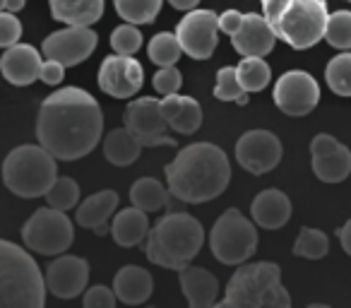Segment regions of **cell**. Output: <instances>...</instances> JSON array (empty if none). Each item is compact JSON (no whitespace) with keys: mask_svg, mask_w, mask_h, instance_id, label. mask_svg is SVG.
<instances>
[{"mask_svg":"<svg viewBox=\"0 0 351 308\" xmlns=\"http://www.w3.org/2000/svg\"><path fill=\"white\" fill-rule=\"evenodd\" d=\"M104 135V113L99 102L80 87H63L41 102L36 118V140L58 162L87 157Z\"/></svg>","mask_w":351,"mask_h":308,"instance_id":"cell-1","label":"cell"},{"mask_svg":"<svg viewBox=\"0 0 351 308\" xmlns=\"http://www.w3.org/2000/svg\"><path fill=\"white\" fill-rule=\"evenodd\" d=\"M171 198L188 205L215 200L229 188L231 164L224 150L212 142H195L183 147L164 169Z\"/></svg>","mask_w":351,"mask_h":308,"instance_id":"cell-2","label":"cell"},{"mask_svg":"<svg viewBox=\"0 0 351 308\" xmlns=\"http://www.w3.org/2000/svg\"><path fill=\"white\" fill-rule=\"evenodd\" d=\"M205 244V229L188 212H171L161 217L147 234L145 255L152 265L181 272L200 253Z\"/></svg>","mask_w":351,"mask_h":308,"instance_id":"cell-3","label":"cell"},{"mask_svg":"<svg viewBox=\"0 0 351 308\" xmlns=\"http://www.w3.org/2000/svg\"><path fill=\"white\" fill-rule=\"evenodd\" d=\"M263 15L277 39L296 51H306L325 39L330 20L327 0H260Z\"/></svg>","mask_w":351,"mask_h":308,"instance_id":"cell-4","label":"cell"},{"mask_svg":"<svg viewBox=\"0 0 351 308\" xmlns=\"http://www.w3.org/2000/svg\"><path fill=\"white\" fill-rule=\"evenodd\" d=\"M46 292L36 260L17 244L0 239V308H44Z\"/></svg>","mask_w":351,"mask_h":308,"instance_id":"cell-5","label":"cell"},{"mask_svg":"<svg viewBox=\"0 0 351 308\" xmlns=\"http://www.w3.org/2000/svg\"><path fill=\"white\" fill-rule=\"evenodd\" d=\"M221 308H289L291 296L282 287V270L274 263L241 265L229 279Z\"/></svg>","mask_w":351,"mask_h":308,"instance_id":"cell-6","label":"cell"},{"mask_svg":"<svg viewBox=\"0 0 351 308\" xmlns=\"http://www.w3.org/2000/svg\"><path fill=\"white\" fill-rule=\"evenodd\" d=\"M58 159L41 145L15 147L3 162V181L20 198H41L58 178Z\"/></svg>","mask_w":351,"mask_h":308,"instance_id":"cell-7","label":"cell"},{"mask_svg":"<svg viewBox=\"0 0 351 308\" xmlns=\"http://www.w3.org/2000/svg\"><path fill=\"white\" fill-rule=\"evenodd\" d=\"M210 248L224 265H243L258 250V229L236 207H229L210 231Z\"/></svg>","mask_w":351,"mask_h":308,"instance_id":"cell-8","label":"cell"},{"mask_svg":"<svg viewBox=\"0 0 351 308\" xmlns=\"http://www.w3.org/2000/svg\"><path fill=\"white\" fill-rule=\"evenodd\" d=\"M73 239L75 231L70 217L51 205L36 210L22 229L25 246L41 255H63L73 246Z\"/></svg>","mask_w":351,"mask_h":308,"instance_id":"cell-9","label":"cell"},{"mask_svg":"<svg viewBox=\"0 0 351 308\" xmlns=\"http://www.w3.org/2000/svg\"><path fill=\"white\" fill-rule=\"evenodd\" d=\"M125 128L137 137L142 147H159V145H176V137L169 135V123L161 111V99L140 97L132 99L123 111Z\"/></svg>","mask_w":351,"mask_h":308,"instance_id":"cell-10","label":"cell"},{"mask_svg":"<svg viewBox=\"0 0 351 308\" xmlns=\"http://www.w3.org/2000/svg\"><path fill=\"white\" fill-rule=\"evenodd\" d=\"M317 102H320V87L306 70H289L274 84V104L287 116H308L317 106Z\"/></svg>","mask_w":351,"mask_h":308,"instance_id":"cell-11","label":"cell"},{"mask_svg":"<svg viewBox=\"0 0 351 308\" xmlns=\"http://www.w3.org/2000/svg\"><path fill=\"white\" fill-rule=\"evenodd\" d=\"M183 54L195 60H207L217 49L219 36V15L212 10H191L176 27Z\"/></svg>","mask_w":351,"mask_h":308,"instance_id":"cell-12","label":"cell"},{"mask_svg":"<svg viewBox=\"0 0 351 308\" xmlns=\"http://www.w3.org/2000/svg\"><path fill=\"white\" fill-rule=\"evenodd\" d=\"M99 44V36L92 27H65L60 32H53L46 36L41 44V54L51 60H58L65 68H75L82 60H87L94 54Z\"/></svg>","mask_w":351,"mask_h":308,"instance_id":"cell-13","label":"cell"},{"mask_svg":"<svg viewBox=\"0 0 351 308\" xmlns=\"http://www.w3.org/2000/svg\"><path fill=\"white\" fill-rule=\"evenodd\" d=\"M236 159L248 174L263 176L282 162V142L269 130H248L236 142Z\"/></svg>","mask_w":351,"mask_h":308,"instance_id":"cell-14","label":"cell"},{"mask_svg":"<svg viewBox=\"0 0 351 308\" xmlns=\"http://www.w3.org/2000/svg\"><path fill=\"white\" fill-rule=\"evenodd\" d=\"M145 70L132 56H108L99 68V87L113 99H130L142 89Z\"/></svg>","mask_w":351,"mask_h":308,"instance_id":"cell-15","label":"cell"},{"mask_svg":"<svg viewBox=\"0 0 351 308\" xmlns=\"http://www.w3.org/2000/svg\"><path fill=\"white\" fill-rule=\"evenodd\" d=\"M313 174L322 183H341L351 174V152L339 140H335L327 132L313 137L311 142Z\"/></svg>","mask_w":351,"mask_h":308,"instance_id":"cell-16","label":"cell"},{"mask_svg":"<svg viewBox=\"0 0 351 308\" xmlns=\"http://www.w3.org/2000/svg\"><path fill=\"white\" fill-rule=\"evenodd\" d=\"M46 289L56 298H75L87 289L89 265L77 255H60L46 268Z\"/></svg>","mask_w":351,"mask_h":308,"instance_id":"cell-17","label":"cell"},{"mask_svg":"<svg viewBox=\"0 0 351 308\" xmlns=\"http://www.w3.org/2000/svg\"><path fill=\"white\" fill-rule=\"evenodd\" d=\"M274 41H277V34L269 27V22L265 20V15H258V12L243 15L241 29L231 36L236 54H241L243 58H253V56L263 58L274 49Z\"/></svg>","mask_w":351,"mask_h":308,"instance_id":"cell-18","label":"cell"},{"mask_svg":"<svg viewBox=\"0 0 351 308\" xmlns=\"http://www.w3.org/2000/svg\"><path fill=\"white\" fill-rule=\"evenodd\" d=\"M41 56L34 46L29 44H20L5 49L3 58H0V73L15 87H27V84L36 82L41 75Z\"/></svg>","mask_w":351,"mask_h":308,"instance_id":"cell-19","label":"cell"},{"mask_svg":"<svg viewBox=\"0 0 351 308\" xmlns=\"http://www.w3.org/2000/svg\"><path fill=\"white\" fill-rule=\"evenodd\" d=\"M181 289L191 308H212L217 306L219 296V282L217 277L205 268H193L186 265L181 270Z\"/></svg>","mask_w":351,"mask_h":308,"instance_id":"cell-20","label":"cell"},{"mask_svg":"<svg viewBox=\"0 0 351 308\" xmlns=\"http://www.w3.org/2000/svg\"><path fill=\"white\" fill-rule=\"evenodd\" d=\"M113 292L125 306H140L154 292V279L140 265H125L113 277Z\"/></svg>","mask_w":351,"mask_h":308,"instance_id":"cell-21","label":"cell"},{"mask_svg":"<svg viewBox=\"0 0 351 308\" xmlns=\"http://www.w3.org/2000/svg\"><path fill=\"white\" fill-rule=\"evenodd\" d=\"M250 215L255 224L263 229H282L291 220V200L287 198V193L269 188V191L258 193V198L250 205Z\"/></svg>","mask_w":351,"mask_h":308,"instance_id":"cell-22","label":"cell"},{"mask_svg":"<svg viewBox=\"0 0 351 308\" xmlns=\"http://www.w3.org/2000/svg\"><path fill=\"white\" fill-rule=\"evenodd\" d=\"M161 111L171 130L181 135H193L202 126V106L193 97H181L178 92L169 94L161 99Z\"/></svg>","mask_w":351,"mask_h":308,"instance_id":"cell-23","label":"cell"},{"mask_svg":"<svg viewBox=\"0 0 351 308\" xmlns=\"http://www.w3.org/2000/svg\"><path fill=\"white\" fill-rule=\"evenodd\" d=\"M116 207H118L116 191L94 193L92 198H87V200L80 205L77 215H75V222H77L82 229H92L94 234L104 236V234H108L106 224L113 212H116Z\"/></svg>","mask_w":351,"mask_h":308,"instance_id":"cell-24","label":"cell"},{"mask_svg":"<svg viewBox=\"0 0 351 308\" xmlns=\"http://www.w3.org/2000/svg\"><path fill=\"white\" fill-rule=\"evenodd\" d=\"M108 234L123 248H132V246L142 244L147 239V234H149V212L140 210L135 205L128 207V210H121L113 217V224L108 229Z\"/></svg>","mask_w":351,"mask_h":308,"instance_id":"cell-25","label":"cell"},{"mask_svg":"<svg viewBox=\"0 0 351 308\" xmlns=\"http://www.w3.org/2000/svg\"><path fill=\"white\" fill-rule=\"evenodd\" d=\"M53 20L70 27H92L101 20L104 0H49Z\"/></svg>","mask_w":351,"mask_h":308,"instance_id":"cell-26","label":"cell"},{"mask_svg":"<svg viewBox=\"0 0 351 308\" xmlns=\"http://www.w3.org/2000/svg\"><path fill=\"white\" fill-rule=\"evenodd\" d=\"M142 152V145L137 142V137L132 135L128 128H118L111 130L104 140V157L113 164V167H130L132 162H137Z\"/></svg>","mask_w":351,"mask_h":308,"instance_id":"cell-27","label":"cell"},{"mask_svg":"<svg viewBox=\"0 0 351 308\" xmlns=\"http://www.w3.org/2000/svg\"><path fill=\"white\" fill-rule=\"evenodd\" d=\"M171 191L156 178H140L130 188V202L145 212H159L169 207Z\"/></svg>","mask_w":351,"mask_h":308,"instance_id":"cell-28","label":"cell"},{"mask_svg":"<svg viewBox=\"0 0 351 308\" xmlns=\"http://www.w3.org/2000/svg\"><path fill=\"white\" fill-rule=\"evenodd\" d=\"M164 0H113L118 17L130 25H149L159 15Z\"/></svg>","mask_w":351,"mask_h":308,"instance_id":"cell-29","label":"cell"},{"mask_svg":"<svg viewBox=\"0 0 351 308\" xmlns=\"http://www.w3.org/2000/svg\"><path fill=\"white\" fill-rule=\"evenodd\" d=\"M236 73H239L241 87H243L248 94L250 92H263V89L269 84V80H272V70H269V65L265 63L263 58H258V56L241 60L239 68H236Z\"/></svg>","mask_w":351,"mask_h":308,"instance_id":"cell-30","label":"cell"},{"mask_svg":"<svg viewBox=\"0 0 351 308\" xmlns=\"http://www.w3.org/2000/svg\"><path fill=\"white\" fill-rule=\"evenodd\" d=\"M147 54H149L152 63H156L159 68H166V65H176L178 58L183 56V46L178 41V36L171 34V32H161L147 46Z\"/></svg>","mask_w":351,"mask_h":308,"instance_id":"cell-31","label":"cell"},{"mask_svg":"<svg viewBox=\"0 0 351 308\" xmlns=\"http://www.w3.org/2000/svg\"><path fill=\"white\" fill-rule=\"evenodd\" d=\"M325 80H327V87H330L337 97H351V54L349 51L335 56V58L327 63Z\"/></svg>","mask_w":351,"mask_h":308,"instance_id":"cell-32","label":"cell"},{"mask_svg":"<svg viewBox=\"0 0 351 308\" xmlns=\"http://www.w3.org/2000/svg\"><path fill=\"white\" fill-rule=\"evenodd\" d=\"M327 250H330V239L325 236V231L311 229V226H303L296 244H293V253L298 258H308V260L325 258Z\"/></svg>","mask_w":351,"mask_h":308,"instance_id":"cell-33","label":"cell"},{"mask_svg":"<svg viewBox=\"0 0 351 308\" xmlns=\"http://www.w3.org/2000/svg\"><path fill=\"white\" fill-rule=\"evenodd\" d=\"M325 41L339 51L351 49V12L349 10L332 12L325 27Z\"/></svg>","mask_w":351,"mask_h":308,"instance_id":"cell-34","label":"cell"},{"mask_svg":"<svg viewBox=\"0 0 351 308\" xmlns=\"http://www.w3.org/2000/svg\"><path fill=\"white\" fill-rule=\"evenodd\" d=\"M46 200H49L51 207H56V210H73L75 205H77L80 200V186L73 181V178L68 176H58L53 181V186L49 188V193H46Z\"/></svg>","mask_w":351,"mask_h":308,"instance_id":"cell-35","label":"cell"},{"mask_svg":"<svg viewBox=\"0 0 351 308\" xmlns=\"http://www.w3.org/2000/svg\"><path fill=\"white\" fill-rule=\"evenodd\" d=\"M215 97L219 99V102H239L241 106H243V104H248V92L241 87L236 68H231V65H229V68H221L219 73H217Z\"/></svg>","mask_w":351,"mask_h":308,"instance_id":"cell-36","label":"cell"},{"mask_svg":"<svg viewBox=\"0 0 351 308\" xmlns=\"http://www.w3.org/2000/svg\"><path fill=\"white\" fill-rule=\"evenodd\" d=\"M142 46V34L135 25L125 22V25L116 27L111 32V49L121 56H135Z\"/></svg>","mask_w":351,"mask_h":308,"instance_id":"cell-37","label":"cell"},{"mask_svg":"<svg viewBox=\"0 0 351 308\" xmlns=\"http://www.w3.org/2000/svg\"><path fill=\"white\" fill-rule=\"evenodd\" d=\"M154 84V92L161 94V97H169V94H176L183 84V75L176 65H166V68H159V73L152 80Z\"/></svg>","mask_w":351,"mask_h":308,"instance_id":"cell-38","label":"cell"},{"mask_svg":"<svg viewBox=\"0 0 351 308\" xmlns=\"http://www.w3.org/2000/svg\"><path fill=\"white\" fill-rule=\"evenodd\" d=\"M22 39V22L15 12L0 10V49H10Z\"/></svg>","mask_w":351,"mask_h":308,"instance_id":"cell-39","label":"cell"},{"mask_svg":"<svg viewBox=\"0 0 351 308\" xmlns=\"http://www.w3.org/2000/svg\"><path fill=\"white\" fill-rule=\"evenodd\" d=\"M116 301H118L116 292L104 287V284L84 289V308H113Z\"/></svg>","mask_w":351,"mask_h":308,"instance_id":"cell-40","label":"cell"},{"mask_svg":"<svg viewBox=\"0 0 351 308\" xmlns=\"http://www.w3.org/2000/svg\"><path fill=\"white\" fill-rule=\"evenodd\" d=\"M63 78H65V65L63 63H58V60H51V58H46L44 63H41V75H39L41 82L56 87V84L63 82Z\"/></svg>","mask_w":351,"mask_h":308,"instance_id":"cell-41","label":"cell"},{"mask_svg":"<svg viewBox=\"0 0 351 308\" xmlns=\"http://www.w3.org/2000/svg\"><path fill=\"white\" fill-rule=\"evenodd\" d=\"M241 25H243V12L226 10L224 15H219V32H224V34L234 36L241 29Z\"/></svg>","mask_w":351,"mask_h":308,"instance_id":"cell-42","label":"cell"},{"mask_svg":"<svg viewBox=\"0 0 351 308\" xmlns=\"http://www.w3.org/2000/svg\"><path fill=\"white\" fill-rule=\"evenodd\" d=\"M337 234H339V244H341V248H344V253L351 255V220L346 222Z\"/></svg>","mask_w":351,"mask_h":308,"instance_id":"cell-43","label":"cell"},{"mask_svg":"<svg viewBox=\"0 0 351 308\" xmlns=\"http://www.w3.org/2000/svg\"><path fill=\"white\" fill-rule=\"evenodd\" d=\"M169 3H171V8H176V10L191 12V10H195L200 0H169Z\"/></svg>","mask_w":351,"mask_h":308,"instance_id":"cell-44","label":"cell"},{"mask_svg":"<svg viewBox=\"0 0 351 308\" xmlns=\"http://www.w3.org/2000/svg\"><path fill=\"white\" fill-rule=\"evenodd\" d=\"M22 8H25V0H8V3H5L8 12H20Z\"/></svg>","mask_w":351,"mask_h":308,"instance_id":"cell-45","label":"cell"},{"mask_svg":"<svg viewBox=\"0 0 351 308\" xmlns=\"http://www.w3.org/2000/svg\"><path fill=\"white\" fill-rule=\"evenodd\" d=\"M5 3L8 0H0V10H5Z\"/></svg>","mask_w":351,"mask_h":308,"instance_id":"cell-46","label":"cell"},{"mask_svg":"<svg viewBox=\"0 0 351 308\" xmlns=\"http://www.w3.org/2000/svg\"><path fill=\"white\" fill-rule=\"evenodd\" d=\"M346 3H351V0H346Z\"/></svg>","mask_w":351,"mask_h":308,"instance_id":"cell-47","label":"cell"}]
</instances>
